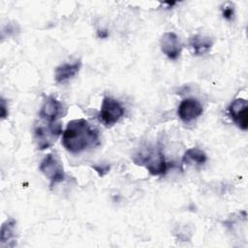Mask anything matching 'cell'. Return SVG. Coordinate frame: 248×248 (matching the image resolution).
Instances as JSON below:
<instances>
[{"label": "cell", "mask_w": 248, "mask_h": 248, "mask_svg": "<svg viewBox=\"0 0 248 248\" xmlns=\"http://www.w3.org/2000/svg\"><path fill=\"white\" fill-rule=\"evenodd\" d=\"M229 114L232 121L243 131L248 128V105L243 98L233 100L228 108Z\"/></svg>", "instance_id": "cell-7"}, {"label": "cell", "mask_w": 248, "mask_h": 248, "mask_svg": "<svg viewBox=\"0 0 248 248\" xmlns=\"http://www.w3.org/2000/svg\"><path fill=\"white\" fill-rule=\"evenodd\" d=\"M62 134V125L60 122L41 123L34 128L35 140L39 150L46 149L54 144L56 140Z\"/></svg>", "instance_id": "cell-3"}, {"label": "cell", "mask_w": 248, "mask_h": 248, "mask_svg": "<svg viewBox=\"0 0 248 248\" xmlns=\"http://www.w3.org/2000/svg\"><path fill=\"white\" fill-rule=\"evenodd\" d=\"M134 162L138 165L145 167L152 175L164 174L168 170V164L164 154L159 148H148L145 152H140L134 158Z\"/></svg>", "instance_id": "cell-2"}, {"label": "cell", "mask_w": 248, "mask_h": 248, "mask_svg": "<svg viewBox=\"0 0 248 248\" xmlns=\"http://www.w3.org/2000/svg\"><path fill=\"white\" fill-rule=\"evenodd\" d=\"M213 46L211 38L202 35H194L189 38V46L196 56L207 53Z\"/></svg>", "instance_id": "cell-12"}, {"label": "cell", "mask_w": 248, "mask_h": 248, "mask_svg": "<svg viewBox=\"0 0 248 248\" xmlns=\"http://www.w3.org/2000/svg\"><path fill=\"white\" fill-rule=\"evenodd\" d=\"M206 160V154L197 147L187 149L182 157V163L186 165H203Z\"/></svg>", "instance_id": "cell-13"}, {"label": "cell", "mask_w": 248, "mask_h": 248, "mask_svg": "<svg viewBox=\"0 0 248 248\" xmlns=\"http://www.w3.org/2000/svg\"><path fill=\"white\" fill-rule=\"evenodd\" d=\"M39 169L41 172L49 180L50 187H53L56 183L62 182L65 178L63 165L55 154H47L42 160Z\"/></svg>", "instance_id": "cell-4"}, {"label": "cell", "mask_w": 248, "mask_h": 248, "mask_svg": "<svg viewBox=\"0 0 248 248\" xmlns=\"http://www.w3.org/2000/svg\"><path fill=\"white\" fill-rule=\"evenodd\" d=\"M160 45H161L162 51L166 54L168 58L171 60H175L179 57L182 50V45L175 33L173 32L164 33L161 38Z\"/></svg>", "instance_id": "cell-9"}, {"label": "cell", "mask_w": 248, "mask_h": 248, "mask_svg": "<svg viewBox=\"0 0 248 248\" xmlns=\"http://www.w3.org/2000/svg\"><path fill=\"white\" fill-rule=\"evenodd\" d=\"M203 112L202 104L194 98L184 99L177 108V114L179 118L185 122H191L201 116Z\"/></svg>", "instance_id": "cell-8"}, {"label": "cell", "mask_w": 248, "mask_h": 248, "mask_svg": "<svg viewBox=\"0 0 248 248\" xmlns=\"http://www.w3.org/2000/svg\"><path fill=\"white\" fill-rule=\"evenodd\" d=\"M123 114L124 108L117 100L110 97H105L103 99L101 109L98 116L99 120L106 127L113 126L116 122L119 121Z\"/></svg>", "instance_id": "cell-5"}, {"label": "cell", "mask_w": 248, "mask_h": 248, "mask_svg": "<svg viewBox=\"0 0 248 248\" xmlns=\"http://www.w3.org/2000/svg\"><path fill=\"white\" fill-rule=\"evenodd\" d=\"M223 17L227 20H232L234 16V8L232 3H226L222 8Z\"/></svg>", "instance_id": "cell-14"}, {"label": "cell", "mask_w": 248, "mask_h": 248, "mask_svg": "<svg viewBox=\"0 0 248 248\" xmlns=\"http://www.w3.org/2000/svg\"><path fill=\"white\" fill-rule=\"evenodd\" d=\"M81 67L80 60H77L74 63H64L55 69L54 78L58 83H64L73 78L79 71Z\"/></svg>", "instance_id": "cell-10"}, {"label": "cell", "mask_w": 248, "mask_h": 248, "mask_svg": "<svg viewBox=\"0 0 248 248\" xmlns=\"http://www.w3.org/2000/svg\"><path fill=\"white\" fill-rule=\"evenodd\" d=\"M1 118L5 119L8 116V109H7V105L6 102L3 98H1Z\"/></svg>", "instance_id": "cell-15"}, {"label": "cell", "mask_w": 248, "mask_h": 248, "mask_svg": "<svg viewBox=\"0 0 248 248\" xmlns=\"http://www.w3.org/2000/svg\"><path fill=\"white\" fill-rule=\"evenodd\" d=\"M63 146L71 153H80L100 144L98 130L83 118L71 120L62 135Z\"/></svg>", "instance_id": "cell-1"}, {"label": "cell", "mask_w": 248, "mask_h": 248, "mask_svg": "<svg viewBox=\"0 0 248 248\" xmlns=\"http://www.w3.org/2000/svg\"><path fill=\"white\" fill-rule=\"evenodd\" d=\"M94 170H96V171L99 173V175L100 176H103L105 173L103 172L104 170L106 171V172H108V170H109V167H106V168H100V167H96V166H94V167H92Z\"/></svg>", "instance_id": "cell-16"}, {"label": "cell", "mask_w": 248, "mask_h": 248, "mask_svg": "<svg viewBox=\"0 0 248 248\" xmlns=\"http://www.w3.org/2000/svg\"><path fill=\"white\" fill-rule=\"evenodd\" d=\"M66 113L67 108L65 105L53 96H47L39 110L40 118L46 122H56Z\"/></svg>", "instance_id": "cell-6"}, {"label": "cell", "mask_w": 248, "mask_h": 248, "mask_svg": "<svg viewBox=\"0 0 248 248\" xmlns=\"http://www.w3.org/2000/svg\"><path fill=\"white\" fill-rule=\"evenodd\" d=\"M108 36V33L107 30H98V37L99 38L104 39V38H107Z\"/></svg>", "instance_id": "cell-17"}, {"label": "cell", "mask_w": 248, "mask_h": 248, "mask_svg": "<svg viewBox=\"0 0 248 248\" xmlns=\"http://www.w3.org/2000/svg\"><path fill=\"white\" fill-rule=\"evenodd\" d=\"M16 222L13 218L6 220L0 232V245L14 247L16 245Z\"/></svg>", "instance_id": "cell-11"}]
</instances>
